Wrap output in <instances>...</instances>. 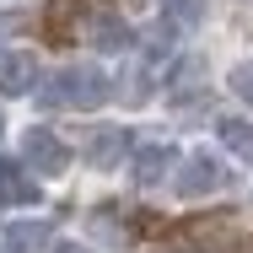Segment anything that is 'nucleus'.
Segmentation results:
<instances>
[{"label": "nucleus", "instance_id": "nucleus-13", "mask_svg": "<svg viewBox=\"0 0 253 253\" xmlns=\"http://www.w3.org/2000/svg\"><path fill=\"white\" fill-rule=\"evenodd\" d=\"M232 92H237L243 102H253V59H243V65L232 70Z\"/></svg>", "mask_w": 253, "mask_h": 253}, {"label": "nucleus", "instance_id": "nucleus-11", "mask_svg": "<svg viewBox=\"0 0 253 253\" xmlns=\"http://www.w3.org/2000/svg\"><path fill=\"white\" fill-rule=\"evenodd\" d=\"M200 76H205V65H200V59H183V65L167 76V97H172V102H189L194 92H200Z\"/></svg>", "mask_w": 253, "mask_h": 253}, {"label": "nucleus", "instance_id": "nucleus-12", "mask_svg": "<svg viewBox=\"0 0 253 253\" xmlns=\"http://www.w3.org/2000/svg\"><path fill=\"white\" fill-rule=\"evenodd\" d=\"M76 11H81V0H54V11H49V22H43V27H49L54 38H65V27H70V16H76Z\"/></svg>", "mask_w": 253, "mask_h": 253}, {"label": "nucleus", "instance_id": "nucleus-2", "mask_svg": "<svg viewBox=\"0 0 253 253\" xmlns=\"http://www.w3.org/2000/svg\"><path fill=\"white\" fill-rule=\"evenodd\" d=\"M22 162L38 172V178H59L65 167H70V146L54 135V129H43V124H33L27 135H22Z\"/></svg>", "mask_w": 253, "mask_h": 253}, {"label": "nucleus", "instance_id": "nucleus-14", "mask_svg": "<svg viewBox=\"0 0 253 253\" xmlns=\"http://www.w3.org/2000/svg\"><path fill=\"white\" fill-rule=\"evenodd\" d=\"M162 11H167V16H172V22H183V27H189V22H194V16H200V0H167V5H162Z\"/></svg>", "mask_w": 253, "mask_h": 253}, {"label": "nucleus", "instance_id": "nucleus-15", "mask_svg": "<svg viewBox=\"0 0 253 253\" xmlns=\"http://www.w3.org/2000/svg\"><path fill=\"white\" fill-rule=\"evenodd\" d=\"M54 253H92L86 243H54Z\"/></svg>", "mask_w": 253, "mask_h": 253}, {"label": "nucleus", "instance_id": "nucleus-1", "mask_svg": "<svg viewBox=\"0 0 253 253\" xmlns=\"http://www.w3.org/2000/svg\"><path fill=\"white\" fill-rule=\"evenodd\" d=\"M43 102L92 113V108H102V102H108V76H102L97 65H65L49 86H43Z\"/></svg>", "mask_w": 253, "mask_h": 253}, {"label": "nucleus", "instance_id": "nucleus-7", "mask_svg": "<svg viewBox=\"0 0 253 253\" xmlns=\"http://www.w3.org/2000/svg\"><path fill=\"white\" fill-rule=\"evenodd\" d=\"M0 200L5 205H38V178L27 162H0Z\"/></svg>", "mask_w": 253, "mask_h": 253}, {"label": "nucleus", "instance_id": "nucleus-10", "mask_svg": "<svg viewBox=\"0 0 253 253\" xmlns=\"http://www.w3.org/2000/svg\"><path fill=\"white\" fill-rule=\"evenodd\" d=\"M49 237H54L49 221H11V226H5V248L11 253H38Z\"/></svg>", "mask_w": 253, "mask_h": 253}, {"label": "nucleus", "instance_id": "nucleus-5", "mask_svg": "<svg viewBox=\"0 0 253 253\" xmlns=\"http://www.w3.org/2000/svg\"><path fill=\"white\" fill-rule=\"evenodd\" d=\"M172 162H178L172 146H167V140H156V146H140V151H135L129 172H135V183H140V189H156V183L172 172Z\"/></svg>", "mask_w": 253, "mask_h": 253}, {"label": "nucleus", "instance_id": "nucleus-9", "mask_svg": "<svg viewBox=\"0 0 253 253\" xmlns=\"http://www.w3.org/2000/svg\"><path fill=\"white\" fill-rule=\"evenodd\" d=\"M215 135H221V146H226L232 156H243V162H253V124H248V119L226 113V119H215Z\"/></svg>", "mask_w": 253, "mask_h": 253}, {"label": "nucleus", "instance_id": "nucleus-8", "mask_svg": "<svg viewBox=\"0 0 253 253\" xmlns=\"http://www.w3.org/2000/svg\"><path fill=\"white\" fill-rule=\"evenodd\" d=\"M92 43H97L102 54H124V49H135V33L119 22V16H92Z\"/></svg>", "mask_w": 253, "mask_h": 253}, {"label": "nucleus", "instance_id": "nucleus-4", "mask_svg": "<svg viewBox=\"0 0 253 253\" xmlns=\"http://www.w3.org/2000/svg\"><path fill=\"white\" fill-rule=\"evenodd\" d=\"M124 151H129V129L124 124H102V129H92V140H86V167L113 172L124 162Z\"/></svg>", "mask_w": 253, "mask_h": 253}, {"label": "nucleus", "instance_id": "nucleus-16", "mask_svg": "<svg viewBox=\"0 0 253 253\" xmlns=\"http://www.w3.org/2000/svg\"><path fill=\"white\" fill-rule=\"evenodd\" d=\"M0 135H5V119H0Z\"/></svg>", "mask_w": 253, "mask_h": 253}, {"label": "nucleus", "instance_id": "nucleus-3", "mask_svg": "<svg viewBox=\"0 0 253 253\" xmlns=\"http://www.w3.org/2000/svg\"><path fill=\"white\" fill-rule=\"evenodd\" d=\"M226 183H232V172H226V167H221V162H215L210 151H194L189 162H183V172L172 178V189H178L183 200H205V194H221Z\"/></svg>", "mask_w": 253, "mask_h": 253}, {"label": "nucleus", "instance_id": "nucleus-6", "mask_svg": "<svg viewBox=\"0 0 253 253\" xmlns=\"http://www.w3.org/2000/svg\"><path fill=\"white\" fill-rule=\"evenodd\" d=\"M38 81L33 54H0V97H27Z\"/></svg>", "mask_w": 253, "mask_h": 253}]
</instances>
